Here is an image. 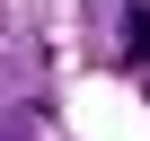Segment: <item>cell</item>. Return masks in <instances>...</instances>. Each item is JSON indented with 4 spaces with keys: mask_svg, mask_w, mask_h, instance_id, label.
I'll use <instances>...</instances> for the list:
<instances>
[{
    "mask_svg": "<svg viewBox=\"0 0 150 141\" xmlns=\"http://www.w3.org/2000/svg\"><path fill=\"white\" fill-rule=\"evenodd\" d=\"M124 44H132V53L150 62V9H124Z\"/></svg>",
    "mask_w": 150,
    "mask_h": 141,
    "instance_id": "1",
    "label": "cell"
},
{
    "mask_svg": "<svg viewBox=\"0 0 150 141\" xmlns=\"http://www.w3.org/2000/svg\"><path fill=\"white\" fill-rule=\"evenodd\" d=\"M0 141H18V123H0Z\"/></svg>",
    "mask_w": 150,
    "mask_h": 141,
    "instance_id": "2",
    "label": "cell"
}]
</instances>
